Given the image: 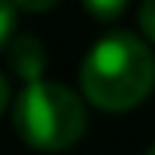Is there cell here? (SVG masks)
<instances>
[{
    "instance_id": "obj_1",
    "label": "cell",
    "mask_w": 155,
    "mask_h": 155,
    "mask_svg": "<svg viewBox=\"0 0 155 155\" xmlns=\"http://www.w3.org/2000/svg\"><path fill=\"white\" fill-rule=\"evenodd\" d=\"M79 86L86 101L98 111H133L155 89V57L149 45L130 32H108L86 54Z\"/></svg>"
},
{
    "instance_id": "obj_8",
    "label": "cell",
    "mask_w": 155,
    "mask_h": 155,
    "mask_svg": "<svg viewBox=\"0 0 155 155\" xmlns=\"http://www.w3.org/2000/svg\"><path fill=\"white\" fill-rule=\"evenodd\" d=\"M6 104H10V82L0 76V114L6 111Z\"/></svg>"
},
{
    "instance_id": "obj_7",
    "label": "cell",
    "mask_w": 155,
    "mask_h": 155,
    "mask_svg": "<svg viewBox=\"0 0 155 155\" xmlns=\"http://www.w3.org/2000/svg\"><path fill=\"white\" fill-rule=\"evenodd\" d=\"M16 10H25V13H48L60 3V0H13Z\"/></svg>"
},
{
    "instance_id": "obj_3",
    "label": "cell",
    "mask_w": 155,
    "mask_h": 155,
    "mask_svg": "<svg viewBox=\"0 0 155 155\" xmlns=\"http://www.w3.org/2000/svg\"><path fill=\"white\" fill-rule=\"evenodd\" d=\"M10 67L19 73V79H38L41 70H45V48L35 35H22V38L13 41L10 48Z\"/></svg>"
},
{
    "instance_id": "obj_5",
    "label": "cell",
    "mask_w": 155,
    "mask_h": 155,
    "mask_svg": "<svg viewBox=\"0 0 155 155\" xmlns=\"http://www.w3.org/2000/svg\"><path fill=\"white\" fill-rule=\"evenodd\" d=\"M13 29H16V3L13 0H0V51L13 38Z\"/></svg>"
},
{
    "instance_id": "obj_9",
    "label": "cell",
    "mask_w": 155,
    "mask_h": 155,
    "mask_svg": "<svg viewBox=\"0 0 155 155\" xmlns=\"http://www.w3.org/2000/svg\"><path fill=\"white\" fill-rule=\"evenodd\" d=\"M146 155H155V146H152V149H149V152H146Z\"/></svg>"
},
{
    "instance_id": "obj_2",
    "label": "cell",
    "mask_w": 155,
    "mask_h": 155,
    "mask_svg": "<svg viewBox=\"0 0 155 155\" xmlns=\"http://www.w3.org/2000/svg\"><path fill=\"white\" fill-rule=\"evenodd\" d=\"M13 127L16 133L41 152L70 149L86 130V108L82 101L60 82L29 79L22 95L13 104Z\"/></svg>"
},
{
    "instance_id": "obj_6",
    "label": "cell",
    "mask_w": 155,
    "mask_h": 155,
    "mask_svg": "<svg viewBox=\"0 0 155 155\" xmlns=\"http://www.w3.org/2000/svg\"><path fill=\"white\" fill-rule=\"evenodd\" d=\"M139 29L155 45V0H143V6H139Z\"/></svg>"
},
{
    "instance_id": "obj_4",
    "label": "cell",
    "mask_w": 155,
    "mask_h": 155,
    "mask_svg": "<svg viewBox=\"0 0 155 155\" xmlns=\"http://www.w3.org/2000/svg\"><path fill=\"white\" fill-rule=\"evenodd\" d=\"M82 6L95 19H117L127 10V0H82Z\"/></svg>"
}]
</instances>
